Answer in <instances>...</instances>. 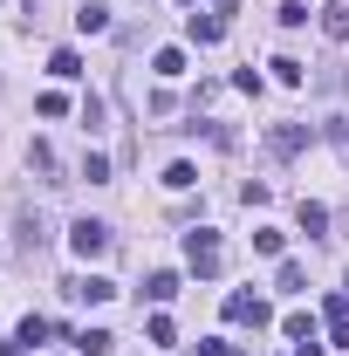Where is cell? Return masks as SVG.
<instances>
[{"instance_id":"cell-1","label":"cell","mask_w":349,"mask_h":356,"mask_svg":"<svg viewBox=\"0 0 349 356\" xmlns=\"http://www.w3.org/2000/svg\"><path fill=\"white\" fill-rule=\"evenodd\" d=\"M185 267H192V274H206V281L226 267V247H219L213 226H192V233H185Z\"/></svg>"},{"instance_id":"cell-2","label":"cell","mask_w":349,"mask_h":356,"mask_svg":"<svg viewBox=\"0 0 349 356\" xmlns=\"http://www.w3.org/2000/svg\"><path fill=\"white\" fill-rule=\"evenodd\" d=\"M110 240H117V233H110L103 220H76V226H69V247H76V261H103V254H110Z\"/></svg>"},{"instance_id":"cell-3","label":"cell","mask_w":349,"mask_h":356,"mask_svg":"<svg viewBox=\"0 0 349 356\" xmlns=\"http://www.w3.org/2000/svg\"><path fill=\"white\" fill-rule=\"evenodd\" d=\"M226 322H240V329H267L274 309H267L261 295H247V288H240V295H226Z\"/></svg>"},{"instance_id":"cell-4","label":"cell","mask_w":349,"mask_h":356,"mask_svg":"<svg viewBox=\"0 0 349 356\" xmlns=\"http://www.w3.org/2000/svg\"><path fill=\"white\" fill-rule=\"evenodd\" d=\"M62 295H76V302H110L117 281H103V274H76V281H62Z\"/></svg>"},{"instance_id":"cell-5","label":"cell","mask_w":349,"mask_h":356,"mask_svg":"<svg viewBox=\"0 0 349 356\" xmlns=\"http://www.w3.org/2000/svg\"><path fill=\"white\" fill-rule=\"evenodd\" d=\"M267 144H274V158H295V151L308 144V124H274V131H267Z\"/></svg>"},{"instance_id":"cell-6","label":"cell","mask_w":349,"mask_h":356,"mask_svg":"<svg viewBox=\"0 0 349 356\" xmlns=\"http://www.w3.org/2000/svg\"><path fill=\"white\" fill-rule=\"evenodd\" d=\"M322 322H329V336L349 350V295H329V302H322Z\"/></svg>"},{"instance_id":"cell-7","label":"cell","mask_w":349,"mask_h":356,"mask_svg":"<svg viewBox=\"0 0 349 356\" xmlns=\"http://www.w3.org/2000/svg\"><path fill=\"white\" fill-rule=\"evenodd\" d=\"M315 21H322V35H329V42H349V7H343V0H329Z\"/></svg>"},{"instance_id":"cell-8","label":"cell","mask_w":349,"mask_h":356,"mask_svg":"<svg viewBox=\"0 0 349 356\" xmlns=\"http://www.w3.org/2000/svg\"><path fill=\"white\" fill-rule=\"evenodd\" d=\"M185 35H192L199 48H213L219 35H226V21H219V14H192V21H185Z\"/></svg>"},{"instance_id":"cell-9","label":"cell","mask_w":349,"mask_h":356,"mask_svg":"<svg viewBox=\"0 0 349 356\" xmlns=\"http://www.w3.org/2000/svg\"><path fill=\"white\" fill-rule=\"evenodd\" d=\"M69 343H76L83 356H110V350H117V336H110V329H76Z\"/></svg>"},{"instance_id":"cell-10","label":"cell","mask_w":349,"mask_h":356,"mask_svg":"<svg viewBox=\"0 0 349 356\" xmlns=\"http://www.w3.org/2000/svg\"><path fill=\"white\" fill-rule=\"evenodd\" d=\"M267 69H274V83H288V89H302V83H308V69L295 62V55H274Z\"/></svg>"},{"instance_id":"cell-11","label":"cell","mask_w":349,"mask_h":356,"mask_svg":"<svg viewBox=\"0 0 349 356\" xmlns=\"http://www.w3.org/2000/svg\"><path fill=\"white\" fill-rule=\"evenodd\" d=\"M76 28H83V35H103V28H110V7L83 0V7H76Z\"/></svg>"},{"instance_id":"cell-12","label":"cell","mask_w":349,"mask_h":356,"mask_svg":"<svg viewBox=\"0 0 349 356\" xmlns=\"http://www.w3.org/2000/svg\"><path fill=\"white\" fill-rule=\"evenodd\" d=\"M48 69H55L62 83H76V76H83V55H76V48H55V55H48Z\"/></svg>"},{"instance_id":"cell-13","label":"cell","mask_w":349,"mask_h":356,"mask_svg":"<svg viewBox=\"0 0 349 356\" xmlns=\"http://www.w3.org/2000/svg\"><path fill=\"white\" fill-rule=\"evenodd\" d=\"M144 295H151V302H172V295H178V274H172V267H158V274L144 281Z\"/></svg>"},{"instance_id":"cell-14","label":"cell","mask_w":349,"mask_h":356,"mask_svg":"<svg viewBox=\"0 0 349 356\" xmlns=\"http://www.w3.org/2000/svg\"><path fill=\"white\" fill-rule=\"evenodd\" d=\"M151 69H158L165 83H172V76H185V48H158V55H151Z\"/></svg>"},{"instance_id":"cell-15","label":"cell","mask_w":349,"mask_h":356,"mask_svg":"<svg viewBox=\"0 0 349 356\" xmlns=\"http://www.w3.org/2000/svg\"><path fill=\"white\" fill-rule=\"evenodd\" d=\"M281 336H288V343H315V315H288V322H281Z\"/></svg>"},{"instance_id":"cell-16","label":"cell","mask_w":349,"mask_h":356,"mask_svg":"<svg viewBox=\"0 0 349 356\" xmlns=\"http://www.w3.org/2000/svg\"><path fill=\"white\" fill-rule=\"evenodd\" d=\"M274 281H281V295H308V274H302V261H281V274H274Z\"/></svg>"},{"instance_id":"cell-17","label":"cell","mask_w":349,"mask_h":356,"mask_svg":"<svg viewBox=\"0 0 349 356\" xmlns=\"http://www.w3.org/2000/svg\"><path fill=\"white\" fill-rule=\"evenodd\" d=\"M48 329H55V322H48V315H28V322H21V329H14V343H48Z\"/></svg>"},{"instance_id":"cell-18","label":"cell","mask_w":349,"mask_h":356,"mask_svg":"<svg viewBox=\"0 0 349 356\" xmlns=\"http://www.w3.org/2000/svg\"><path fill=\"white\" fill-rule=\"evenodd\" d=\"M48 240V226H42V213H21V247H28V254H35V247H42Z\"/></svg>"},{"instance_id":"cell-19","label":"cell","mask_w":349,"mask_h":356,"mask_svg":"<svg viewBox=\"0 0 349 356\" xmlns=\"http://www.w3.org/2000/svg\"><path fill=\"white\" fill-rule=\"evenodd\" d=\"M144 336H151V343H178V322H172V315H151Z\"/></svg>"},{"instance_id":"cell-20","label":"cell","mask_w":349,"mask_h":356,"mask_svg":"<svg viewBox=\"0 0 349 356\" xmlns=\"http://www.w3.org/2000/svg\"><path fill=\"white\" fill-rule=\"evenodd\" d=\"M83 178H89V185H110V158H103V151H89V158H83Z\"/></svg>"},{"instance_id":"cell-21","label":"cell","mask_w":349,"mask_h":356,"mask_svg":"<svg viewBox=\"0 0 349 356\" xmlns=\"http://www.w3.org/2000/svg\"><path fill=\"white\" fill-rule=\"evenodd\" d=\"M165 185H172V192H185V185H199V172L178 158V165H165Z\"/></svg>"},{"instance_id":"cell-22","label":"cell","mask_w":349,"mask_h":356,"mask_svg":"<svg viewBox=\"0 0 349 356\" xmlns=\"http://www.w3.org/2000/svg\"><path fill=\"white\" fill-rule=\"evenodd\" d=\"M329 226V206H315V199H302V233H322Z\"/></svg>"},{"instance_id":"cell-23","label":"cell","mask_w":349,"mask_h":356,"mask_svg":"<svg viewBox=\"0 0 349 356\" xmlns=\"http://www.w3.org/2000/svg\"><path fill=\"white\" fill-rule=\"evenodd\" d=\"M199 356H247L240 343H199Z\"/></svg>"},{"instance_id":"cell-24","label":"cell","mask_w":349,"mask_h":356,"mask_svg":"<svg viewBox=\"0 0 349 356\" xmlns=\"http://www.w3.org/2000/svg\"><path fill=\"white\" fill-rule=\"evenodd\" d=\"M295 356H322V336H315V343H295Z\"/></svg>"},{"instance_id":"cell-25","label":"cell","mask_w":349,"mask_h":356,"mask_svg":"<svg viewBox=\"0 0 349 356\" xmlns=\"http://www.w3.org/2000/svg\"><path fill=\"white\" fill-rule=\"evenodd\" d=\"M233 7H240V0H213V14H219V21H226V14H233Z\"/></svg>"},{"instance_id":"cell-26","label":"cell","mask_w":349,"mask_h":356,"mask_svg":"<svg viewBox=\"0 0 349 356\" xmlns=\"http://www.w3.org/2000/svg\"><path fill=\"white\" fill-rule=\"evenodd\" d=\"M0 356H28V343H0Z\"/></svg>"},{"instance_id":"cell-27","label":"cell","mask_w":349,"mask_h":356,"mask_svg":"<svg viewBox=\"0 0 349 356\" xmlns=\"http://www.w3.org/2000/svg\"><path fill=\"white\" fill-rule=\"evenodd\" d=\"M185 7H192V0H185Z\"/></svg>"}]
</instances>
